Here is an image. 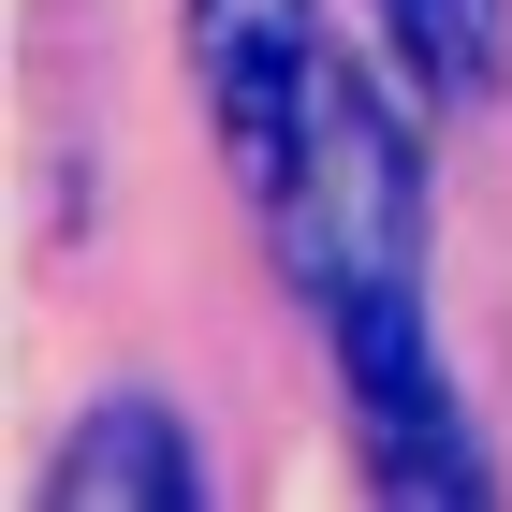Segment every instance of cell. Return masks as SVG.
Returning a JSON list of instances; mask_svg holds the SVG:
<instances>
[{
    "label": "cell",
    "instance_id": "7a4b0ae2",
    "mask_svg": "<svg viewBox=\"0 0 512 512\" xmlns=\"http://www.w3.org/2000/svg\"><path fill=\"white\" fill-rule=\"evenodd\" d=\"M191 74H205V118H220V161L249 176V205H278L308 161V103H322V15L308 0H191Z\"/></svg>",
    "mask_w": 512,
    "mask_h": 512
},
{
    "label": "cell",
    "instance_id": "6da1fadb",
    "mask_svg": "<svg viewBox=\"0 0 512 512\" xmlns=\"http://www.w3.org/2000/svg\"><path fill=\"white\" fill-rule=\"evenodd\" d=\"M278 220V264L308 293V322L337 337V381H352V425L381 454L395 498H483V454L454 425V395L425 366V308H410V147H395L381 88L352 59H322V103H308V161H293V191L264 205Z\"/></svg>",
    "mask_w": 512,
    "mask_h": 512
},
{
    "label": "cell",
    "instance_id": "3957f363",
    "mask_svg": "<svg viewBox=\"0 0 512 512\" xmlns=\"http://www.w3.org/2000/svg\"><path fill=\"white\" fill-rule=\"evenodd\" d=\"M59 498L74 512H191L205 469H191V439L161 425V410H88L59 439Z\"/></svg>",
    "mask_w": 512,
    "mask_h": 512
},
{
    "label": "cell",
    "instance_id": "277c9868",
    "mask_svg": "<svg viewBox=\"0 0 512 512\" xmlns=\"http://www.w3.org/2000/svg\"><path fill=\"white\" fill-rule=\"evenodd\" d=\"M395 15V44L425 59L439 88H498L512 74V44H498V0H381Z\"/></svg>",
    "mask_w": 512,
    "mask_h": 512
}]
</instances>
